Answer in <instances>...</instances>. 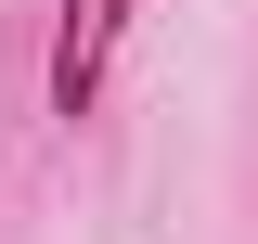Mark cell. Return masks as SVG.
Segmentation results:
<instances>
[{"label": "cell", "instance_id": "1", "mask_svg": "<svg viewBox=\"0 0 258 244\" xmlns=\"http://www.w3.org/2000/svg\"><path fill=\"white\" fill-rule=\"evenodd\" d=\"M129 13H142V0H52V64H39L52 116H91L103 103V77H116V52H129Z\"/></svg>", "mask_w": 258, "mask_h": 244}]
</instances>
